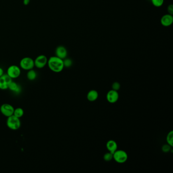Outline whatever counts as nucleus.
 <instances>
[{"mask_svg": "<svg viewBox=\"0 0 173 173\" xmlns=\"http://www.w3.org/2000/svg\"><path fill=\"white\" fill-rule=\"evenodd\" d=\"M167 12L169 14L171 15H173V5L171 4L167 7Z\"/></svg>", "mask_w": 173, "mask_h": 173, "instance_id": "obj_23", "label": "nucleus"}, {"mask_svg": "<svg viewBox=\"0 0 173 173\" xmlns=\"http://www.w3.org/2000/svg\"><path fill=\"white\" fill-rule=\"evenodd\" d=\"M167 141L168 144L170 145L171 146H173V131L171 130L169 132L167 136Z\"/></svg>", "mask_w": 173, "mask_h": 173, "instance_id": "obj_17", "label": "nucleus"}, {"mask_svg": "<svg viewBox=\"0 0 173 173\" xmlns=\"http://www.w3.org/2000/svg\"><path fill=\"white\" fill-rule=\"evenodd\" d=\"M48 59L44 55H40L38 56L34 60L35 67L38 69H42L47 64Z\"/></svg>", "mask_w": 173, "mask_h": 173, "instance_id": "obj_7", "label": "nucleus"}, {"mask_svg": "<svg viewBox=\"0 0 173 173\" xmlns=\"http://www.w3.org/2000/svg\"><path fill=\"white\" fill-rule=\"evenodd\" d=\"M6 125L9 129L13 130H19L21 126L20 118L16 117L14 115H11L7 117Z\"/></svg>", "mask_w": 173, "mask_h": 173, "instance_id": "obj_2", "label": "nucleus"}, {"mask_svg": "<svg viewBox=\"0 0 173 173\" xmlns=\"http://www.w3.org/2000/svg\"><path fill=\"white\" fill-rule=\"evenodd\" d=\"M99 97L98 92L96 90H91L87 94V99L90 102H94Z\"/></svg>", "mask_w": 173, "mask_h": 173, "instance_id": "obj_13", "label": "nucleus"}, {"mask_svg": "<svg viewBox=\"0 0 173 173\" xmlns=\"http://www.w3.org/2000/svg\"><path fill=\"white\" fill-rule=\"evenodd\" d=\"M160 23L163 26L166 27L171 26L173 23V15L167 14L163 16L160 19Z\"/></svg>", "mask_w": 173, "mask_h": 173, "instance_id": "obj_10", "label": "nucleus"}, {"mask_svg": "<svg viewBox=\"0 0 173 173\" xmlns=\"http://www.w3.org/2000/svg\"><path fill=\"white\" fill-rule=\"evenodd\" d=\"M12 81V79L6 74H4L0 77V89L6 90L8 89L9 85Z\"/></svg>", "mask_w": 173, "mask_h": 173, "instance_id": "obj_8", "label": "nucleus"}, {"mask_svg": "<svg viewBox=\"0 0 173 173\" xmlns=\"http://www.w3.org/2000/svg\"><path fill=\"white\" fill-rule=\"evenodd\" d=\"M112 89L113 90H116V91L119 90V89H120V83L118 82H115L112 85Z\"/></svg>", "mask_w": 173, "mask_h": 173, "instance_id": "obj_22", "label": "nucleus"}, {"mask_svg": "<svg viewBox=\"0 0 173 173\" xmlns=\"http://www.w3.org/2000/svg\"><path fill=\"white\" fill-rule=\"evenodd\" d=\"M171 147H172V146H171L170 145L167 144L163 145L162 147V149L163 152L167 153V152L170 151V150H171Z\"/></svg>", "mask_w": 173, "mask_h": 173, "instance_id": "obj_21", "label": "nucleus"}, {"mask_svg": "<svg viewBox=\"0 0 173 173\" xmlns=\"http://www.w3.org/2000/svg\"><path fill=\"white\" fill-rule=\"evenodd\" d=\"M8 89H9L11 91H12L17 94L20 93L22 90L21 86L19 85V84H17V83L13 81L10 83V84L9 85Z\"/></svg>", "mask_w": 173, "mask_h": 173, "instance_id": "obj_14", "label": "nucleus"}, {"mask_svg": "<svg viewBox=\"0 0 173 173\" xmlns=\"http://www.w3.org/2000/svg\"><path fill=\"white\" fill-rule=\"evenodd\" d=\"M153 6L156 7H160L163 5L164 0H151Z\"/></svg>", "mask_w": 173, "mask_h": 173, "instance_id": "obj_18", "label": "nucleus"}, {"mask_svg": "<svg viewBox=\"0 0 173 173\" xmlns=\"http://www.w3.org/2000/svg\"><path fill=\"white\" fill-rule=\"evenodd\" d=\"M23 115H24V111L22 108H17L14 109L13 115H14L15 116L19 118H20L23 116Z\"/></svg>", "mask_w": 173, "mask_h": 173, "instance_id": "obj_16", "label": "nucleus"}, {"mask_svg": "<svg viewBox=\"0 0 173 173\" xmlns=\"http://www.w3.org/2000/svg\"><path fill=\"white\" fill-rule=\"evenodd\" d=\"M19 65L22 69L24 70L29 71L34 68V60L31 57H25L21 60Z\"/></svg>", "mask_w": 173, "mask_h": 173, "instance_id": "obj_4", "label": "nucleus"}, {"mask_svg": "<svg viewBox=\"0 0 173 173\" xmlns=\"http://www.w3.org/2000/svg\"><path fill=\"white\" fill-rule=\"evenodd\" d=\"M106 148L109 152L113 154L115 151L117 150V144L115 141L111 140L107 142L106 144Z\"/></svg>", "mask_w": 173, "mask_h": 173, "instance_id": "obj_12", "label": "nucleus"}, {"mask_svg": "<svg viewBox=\"0 0 173 173\" xmlns=\"http://www.w3.org/2000/svg\"><path fill=\"white\" fill-rule=\"evenodd\" d=\"M27 77L28 80L33 81V80H35L37 77V74L35 71L33 70V69H31V70L27 71Z\"/></svg>", "mask_w": 173, "mask_h": 173, "instance_id": "obj_15", "label": "nucleus"}, {"mask_svg": "<svg viewBox=\"0 0 173 173\" xmlns=\"http://www.w3.org/2000/svg\"><path fill=\"white\" fill-rule=\"evenodd\" d=\"M67 55V50L64 46H59L56 48V56L57 57L64 60V59H66Z\"/></svg>", "mask_w": 173, "mask_h": 173, "instance_id": "obj_11", "label": "nucleus"}, {"mask_svg": "<svg viewBox=\"0 0 173 173\" xmlns=\"http://www.w3.org/2000/svg\"><path fill=\"white\" fill-rule=\"evenodd\" d=\"M3 75H4V70L2 68L0 67V77H1Z\"/></svg>", "mask_w": 173, "mask_h": 173, "instance_id": "obj_25", "label": "nucleus"}, {"mask_svg": "<svg viewBox=\"0 0 173 173\" xmlns=\"http://www.w3.org/2000/svg\"><path fill=\"white\" fill-rule=\"evenodd\" d=\"M106 98H107L108 102L112 103V104L117 102L119 99V94L117 91L113 90V89L110 90V91L108 92L107 96H106Z\"/></svg>", "mask_w": 173, "mask_h": 173, "instance_id": "obj_9", "label": "nucleus"}, {"mask_svg": "<svg viewBox=\"0 0 173 173\" xmlns=\"http://www.w3.org/2000/svg\"><path fill=\"white\" fill-rule=\"evenodd\" d=\"M63 62H64V67L70 68L73 64V61L70 59H67V58H66V59L63 60Z\"/></svg>", "mask_w": 173, "mask_h": 173, "instance_id": "obj_19", "label": "nucleus"}, {"mask_svg": "<svg viewBox=\"0 0 173 173\" xmlns=\"http://www.w3.org/2000/svg\"><path fill=\"white\" fill-rule=\"evenodd\" d=\"M113 159L119 163H123L127 161L128 155L125 151L117 150L113 154Z\"/></svg>", "mask_w": 173, "mask_h": 173, "instance_id": "obj_3", "label": "nucleus"}, {"mask_svg": "<svg viewBox=\"0 0 173 173\" xmlns=\"http://www.w3.org/2000/svg\"><path fill=\"white\" fill-rule=\"evenodd\" d=\"M14 109V108L11 105L5 103L2 105L0 107V111L4 116L8 117L13 115Z\"/></svg>", "mask_w": 173, "mask_h": 173, "instance_id": "obj_6", "label": "nucleus"}, {"mask_svg": "<svg viewBox=\"0 0 173 173\" xmlns=\"http://www.w3.org/2000/svg\"><path fill=\"white\" fill-rule=\"evenodd\" d=\"M112 159H113V154L110 152L105 153L104 155V159L106 162H110Z\"/></svg>", "mask_w": 173, "mask_h": 173, "instance_id": "obj_20", "label": "nucleus"}, {"mask_svg": "<svg viewBox=\"0 0 173 173\" xmlns=\"http://www.w3.org/2000/svg\"><path fill=\"white\" fill-rule=\"evenodd\" d=\"M30 2V0H23V4L24 5H29V3Z\"/></svg>", "mask_w": 173, "mask_h": 173, "instance_id": "obj_24", "label": "nucleus"}, {"mask_svg": "<svg viewBox=\"0 0 173 173\" xmlns=\"http://www.w3.org/2000/svg\"><path fill=\"white\" fill-rule=\"evenodd\" d=\"M47 65L50 70L55 73H60L64 68L63 60L57 57L56 56H51L48 60Z\"/></svg>", "mask_w": 173, "mask_h": 173, "instance_id": "obj_1", "label": "nucleus"}, {"mask_svg": "<svg viewBox=\"0 0 173 173\" xmlns=\"http://www.w3.org/2000/svg\"><path fill=\"white\" fill-rule=\"evenodd\" d=\"M7 74L12 79L17 78L21 74V69L19 66L12 65L9 67L7 70Z\"/></svg>", "mask_w": 173, "mask_h": 173, "instance_id": "obj_5", "label": "nucleus"}]
</instances>
